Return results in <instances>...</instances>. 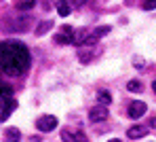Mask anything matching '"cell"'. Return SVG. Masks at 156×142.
<instances>
[{
  "label": "cell",
  "instance_id": "6da1fadb",
  "mask_svg": "<svg viewBox=\"0 0 156 142\" xmlns=\"http://www.w3.org/2000/svg\"><path fill=\"white\" fill-rule=\"evenodd\" d=\"M0 68L9 77H19L30 68V51L21 43H0Z\"/></svg>",
  "mask_w": 156,
  "mask_h": 142
},
{
  "label": "cell",
  "instance_id": "7a4b0ae2",
  "mask_svg": "<svg viewBox=\"0 0 156 142\" xmlns=\"http://www.w3.org/2000/svg\"><path fill=\"white\" fill-rule=\"evenodd\" d=\"M36 127H38L40 132H53V129L57 127V119H55L53 114H44V117H40V119L36 121Z\"/></svg>",
  "mask_w": 156,
  "mask_h": 142
},
{
  "label": "cell",
  "instance_id": "3957f363",
  "mask_svg": "<svg viewBox=\"0 0 156 142\" xmlns=\"http://www.w3.org/2000/svg\"><path fill=\"white\" fill-rule=\"evenodd\" d=\"M108 117H110V110L105 108V104H101V106H93L91 113H89V119H91L93 123H101V121H105Z\"/></svg>",
  "mask_w": 156,
  "mask_h": 142
},
{
  "label": "cell",
  "instance_id": "277c9868",
  "mask_svg": "<svg viewBox=\"0 0 156 142\" xmlns=\"http://www.w3.org/2000/svg\"><path fill=\"white\" fill-rule=\"evenodd\" d=\"M146 110H148L146 102L135 100V102H131V104H129V110H127V114H129L131 119H139V117H144V114H146Z\"/></svg>",
  "mask_w": 156,
  "mask_h": 142
},
{
  "label": "cell",
  "instance_id": "5b68a950",
  "mask_svg": "<svg viewBox=\"0 0 156 142\" xmlns=\"http://www.w3.org/2000/svg\"><path fill=\"white\" fill-rule=\"evenodd\" d=\"M148 134V127L146 125H133L129 127V132H127V138L129 140H137V138H144Z\"/></svg>",
  "mask_w": 156,
  "mask_h": 142
},
{
  "label": "cell",
  "instance_id": "8992f818",
  "mask_svg": "<svg viewBox=\"0 0 156 142\" xmlns=\"http://www.w3.org/2000/svg\"><path fill=\"white\" fill-rule=\"evenodd\" d=\"M55 9H57V13H59L61 17H68V15L72 13V6H70L68 2H57V6H55Z\"/></svg>",
  "mask_w": 156,
  "mask_h": 142
},
{
  "label": "cell",
  "instance_id": "52a82bcc",
  "mask_svg": "<svg viewBox=\"0 0 156 142\" xmlns=\"http://www.w3.org/2000/svg\"><path fill=\"white\" fill-rule=\"evenodd\" d=\"M34 4H36V0H17V9L19 11H30V9H34Z\"/></svg>",
  "mask_w": 156,
  "mask_h": 142
},
{
  "label": "cell",
  "instance_id": "ba28073f",
  "mask_svg": "<svg viewBox=\"0 0 156 142\" xmlns=\"http://www.w3.org/2000/svg\"><path fill=\"white\" fill-rule=\"evenodd\" d=\"M97 98H99V102L105 104V106H108V104H112V93H110V91H105V89H101V91L97 93Z\"/></svg>",
  "mask_w": 156,
  "mask_h": 142
},
{
  "label": "cell",
  "instance_id": "9c48e42d",
  "mask_svg": "<svg viewBox=\"0 0 156 142\" xmlns=\"http://www.w3.org/2000/svg\"><path fill=\"white\" fill-rule=\"evenodd\" d=\"M51 26H53L51 21H40V24H38V28H36V36H42L44 32H49Z\"/></svg>",
  "mask_w": 156,
  "mask_h": 142
},
{
  "label": "cell",
  "instance_id": "30bf717a",
  "mask_svg": "<svg viewBox=\"0 0 156 142\" xmlns=\"http://www.w3.org/2000/svg\"><path fill=\"white\" fill-rule=\"evenodd\" d=\"M4 136H6V140H19V138H21V134H19V129H15V127H9Z\"/></svg>",
  "mask_w": 156,
  "mask_h": 142
},
{
  "label": "cell",
  "instance_id": "8fae6325",
  "mask_svg": "<svg viewBox=\"0 0 156 142\" xmlns=\"http://www.w3.org/2000/svg\"><path fill=\"white\" fill-rule=\"evenodd\" d=\"M144 9H146V11H152V9H156V0H146V2H144Z\"/></svg>",
  "mask_w": 156,
  "mask_h": 142
},
{
  "label": "cell",
  "instance_id": "7c38bea8",
  "mask_svg": "<svg viewBox=\"0 0 156 142\" xmlns=\"http://www.w3.org/2000/svg\"><path fill=\"white\" fill-rule=\"evenodd\" d=\"M139 89H141V85H139L137 81H131L129 83V91H139Z\"/></svg>",
  "mask_w": 156,
  "mask_h": 142
},
{
  "label": "cell",
  "instance_id": "4fadbf2b",
  "mask_svg": "<svg viewBox=\"0 0 156 142\" xmlns=\"http://www.w3.org/2000/svg\"><path fill=\"white\" fill-rule=\"evenodd\" d=\"M152 89H154V93H156V81H154V83H152Z\"/></svg>",
  "mask_w": 156,
  "mask_h": 142
}]
</instances>
